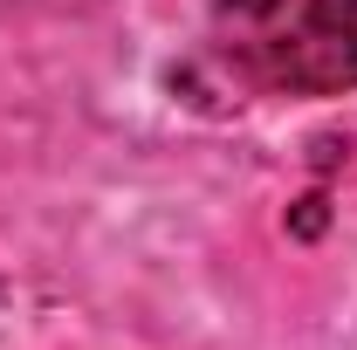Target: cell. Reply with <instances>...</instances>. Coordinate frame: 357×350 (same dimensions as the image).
Segmentation results:
<instances>
[{
	"label": "cell",
	"instance_id": "6da1fadb",
	"mask_svg": "<svg viewBox=\"0 0 357 350\" xmlns=\"http://www.w3.org/2000/svg\"><path fill=\"white\" fill-rule=\"evenodd\" d=\"M337 0H220L213 21H220L227 55H241L261 83H289V89H351L357 62L337 42V21H330Z\"/></svg>",
	"mask_w": 357,
	"mask_h": 350
},
{
	"label": "cell",
	"instance_id": "7a4b0ae2",
	"mask_svg": "<svg viewBox=\"0 0 357 350\" xmlns=\"http://www.w3.org/2000/svg\"><path fill=\"white\" fill-rule=\"evenodd\" d=\"M330 21H337V42H344V55L357 62V0H337V7H330Z\"/></svg>",
	"mask_w": 357,
	"mask_h": 350
}]
</instances>
